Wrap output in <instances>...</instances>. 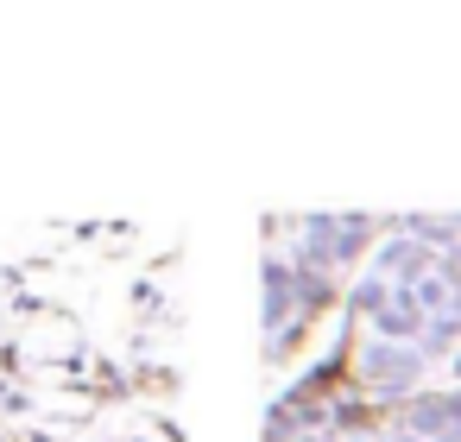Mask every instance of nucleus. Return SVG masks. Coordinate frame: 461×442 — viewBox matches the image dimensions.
<instances>
[{
  "label": "nucleus",
  "instance_id": "3",
  "mask_svg": "<svg viewBox=\"0 0 461 442\" xmlns=\"http://www.w3.org/2000/svg\"><path fill=\"white\" fill-rule=\"evenodd\" d=\"M266 442H461V385L360 398L322 366L272 404Z\"/></svg>",
  "mask_w": 461,
  "mask_h": 442
},
{
  "label": "nucleus",
  "instance_id": "1",
  "mask_svg": "<svg viewBox=\"0 0 461 442\" xmlns=\"http://www.w3.org/2000/svg\"><path fill=\"white\" fill-rule=\"evenodd\" d=\"M360 398H411L461 385V215L379 228L329 360Z\"/></svg>",
  "mask_w": 461,
  "mask_h": 442
},
{
  "label": "nucleus",
  "instance_id": "2",
  "mask_svg": "<svg viewBox=\"0 0 461 442\" xmlns=\"http://www.w3.org/2000/svg\"><path fill=\"white\" fill-rule=\"evenodd\" d=\"M379 240V221L366 215H316L272 234L266 253V347L285 360L335 303H348L366 253Z\"/></svg>",
  "mask_w": 461,
  "mask_h": 442
}]
</instances>
